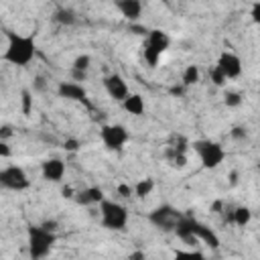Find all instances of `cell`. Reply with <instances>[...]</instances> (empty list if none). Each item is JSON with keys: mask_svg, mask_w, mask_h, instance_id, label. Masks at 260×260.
I'll return each instance as SVG.
<instances>
[{"mask_svg": "<svg viewBox=\"0 0 260 260\" xmlns=\"http://www.w3.org/2000/svg\"><path fill=\"white\" fill-rule=\"evenodd\" d=\"M37 55L35 35H22L8 30L6 32V49L2 53V61L12 67H28Z\"/></svg>", "mask_w": 260, "mask_h": 260, "instance_id": "obj_1", "label": "cell"}, {"mask_svg": "<svg viewBox=\"0 0 260 260\" xmlns=\"http://www.w3.org/2000/svg\"><path fill=\"white\" fill-rule=\"evenodd\" d=\"M57 242V234L43 225H28L26 230V252L30 260H45Z\"/></svg>", "mask_w": 260, "mask_h": 260, "instance_id": "obj_2", "label": "cell"}, {"mask_svg": "<svg viewBox=\"0 0 260 260\" xmlns=\"http://www.w3.org/2000/svg\"><path fill=\"white\" fill-rule=\"evenodd\" d=\"M98 207H100V223H102V228H106L110 232L126 230L130 213L122 203H118L114 199H104Z\"/></svg>", "mask_w": 260, "mask_h": 260, "instance_id": "obj_3", "label": "cell"}, {"mask_svg": "<svg viewBox=\"0 0 260 260\" xmlns=\"http://www.w3.org/2000/svg\"><path fill=\"white\" fill-rule=\"evenodd\" d=\"M191 146L197 152L201 167L207 169V171H215L225 160V148L219 142H215V140L201 138V140H195Z\"/></svg>", "mask_w": 260, "mask_h": 260, "instance_id": "obj_4", "label": "cell"}, {"mask_svg": "<svg viewBox=\"0 0 260 260\" xmlns=\"http://www.w3.org/2000/svg\"><path fill=\"white\" fill-rule=\"evenodd\" d=\"M181 217H183V213H181L177 207L169 205V203H162V205L154 207V209L148 213V221H150L156 230H160V232H173Z\"/></svg>", "mask_w": 260, "mask_h": 260, "instance_id": "obj_5", "label": "cell"}, {"mask_svg": "<svg viewBox=\"0 0 260 260\" xmlns=\"http://www.w3.org/2000/svg\"><path fill=\"white\" fill-rule=\"evenodd\" d=\"M100 140L108 150H122L130 140V132L124 124H104L100 128Z\"/></svg>", "mask_w": 260, "mask_h": 260, "instance_id": "obj_6", "label": "cell"}, {"mask_svg": "<svg viewBox=\"0 0 260 260\" xmlns=\"http://www.w3.org/2000/svg\"><path fill=\"white\" fill-rule=\"evenodd\" d=\"M30 187V179L26 171L18 165H8L0 169V189L6 191H24Z\"/></svg>", "mask_w": 260, "mask_h": 260, "instance_id": "obj_7", "label": "cell"}, {"mask_svg": "<svg viewBox=\"0 0 260 260\" xmlns=\"http://www.w3.org/2000/svg\"><path fill=\"white\" fill-rule=\"evenodd\" d=\"M215 67L221 71V75L228 81L230 79H238L242 75V69H244L242 59L234 51H221L219 57H217V61H215Z\"/></svg>", "mask_w": 260, "mask_h": 260, "instance_id": "obj_8", "label": "cell"}, {"mask_svg": "<svg viewBox=\"0 0 260 260\" xmlns=\"http://www.w3.org/2000/svg\"><path fill=\"white\" fill-rule=\"evenodd\" d=\"M104 89L108 93V98H112L114 102H124L126 95L130 93V87L126 83V79L120 75V73H110L104 77Z\"/></svg>", "mask_w": 260, "mask_h": 260, "instance_id": "obj_9", "label": "cell"}, {"mask_svg": "<svg viewBox=\"0 0 260 260\" xmlns=\"http://www.w3.org/2000/svg\"><path fill=\"white\" fill-rule=\"evenodd\" d=\"M65 171H67V165L59 156H51L41 162V177L47 183H61L65 177Z\"/></svg>", "mask_w": 260, "mask_h": 260, "instance_id": "obj_10", "label": "cell"}, {"mask_svg": "<svg viewBox=\"0 0 260 260\" xmlns=\"http://www.w3.org/2000/svg\"><path fill=\"white\" fill-rule=\"evenodd\" d=\"M191 234H193L195 242H203V244H205L207 248H211V250H217L219 244H221V240H219V236L215 234V230H211L207 223H203V221H199V219H193Z\"/></svg>", "mask_w": 260, "mask_h": 260, "instance_id": "obj_11", "label": "cell"}, {"mask_svg": "<svg viewBox=\"0 0 260 260\" xmlns=\"http://www.w3.org/2000/svg\"><path fill=\"white\" fill-rule=\"evenodd\" d=\"M57 93L63 100L69 102H85L87 100V89L83 87V83H75V81H59L57 85Z\"/></svg>", "mask_w": 260, "mask_h": 260, "instance_id": "obj_12", "label": "cell"}, {"mask_svg": "<svg viewBox=\"0 0 260 260\" xmlns=\"http://www.w3.org/2000/svg\"><path fill=\"white\" fill-rule=\"evenodd\" d=\"M144 45L156 51L158 55H162L171 47V35L162 28H148V35L144 37Z\"/></svg>", "mask_w": 260, "mask_h": 260, "instance_id": "obj_13", "label": "cell"}, {"mask_svg": "<svg viewBox=\"0 0 260 260\" xmlns=\"http://www.w3.org/2000/svg\"><path fill=\"white\" fill-rule=\"evenodd\" d=\"M116 8L122 14V18H126L132 24V22H136L142 16L144 4L140 0H116Z\"/></svg>", "mask_w": 260, "mask_h": 260, "instance_id": "obj_14", "label": "cell"}, {"mask_svg": "<svg viewBox=\"0 0 260 260\" xmlns=\"http://www.w3.org/2000/svg\"><path fill=\"white\" fill-rule=\"evenodd\" d=\"M104 199H106V195H104L102 187H95V185H93V187H85V189H81V191L75 193V201H77V205H83V207L100 205Z\"/></svg>", "mask_w": 260, "mask_h": 260, "instance_id": "obj_15", "label": "cell"}, {"mask_svg": "<svg viewBox=\"0 0 260 260\" xmlns=\"http://www.w3.org/2000/svg\"><path fill=\"white\" fill-rule=\"evenodd\" d=\"M122 108H124L126 114L138 118V116L144 114V110H146V102H144L142 93H134V91H130V93L126 95V100L122 102Z\"/></svg>", "mask_w": 260, "mask_h": 260, "instance_id": "obj_16", "label": "cell"}, {"mask_svg": "<svg viewBox=\"0 0 260 260\" xmlns=\"http://www.w3.org/2000/svg\"><path fill=\"white\" fill-rule=\"evenodd\" d=\"M236 228H246L250 221H252V209L248 205H238L230 211V217H228Z\"/></svg>", "mask_w": 260, "mask_h": 260, "instance_id": "obj_17", "label": "cell"}, {"mask_svg": "<svg viewBox=\"0 0 260 260\" xmlns=\"http://www.w3.org/2000/svg\"><path fill=\"white\" fill-rule=\"evenodd\" d=\"M199 81H201V69H199V65H195V63L187 65L183 69V73H181V85L187 89V87L197 85Z\"/></svg>", "mask_w": 260, "mask_h": 260, "instance_id": "obj_18", "label": "cell"}, {"mask_svg": "<svg viewBox=\"0 0 260 260\" xmlns=\"http://www.w3.org/2000/svg\"><path fill=\"white\" fill-rule=\"evenodd\" d=\"M154 179L152 177H142V179H138L134 185H132V195L134 197H138V199H146L152 191H154Z\"/></svg>", "mask_w": 260, "mask_h": 260, "instance_id": "obj_19", "label": "cell"}, {"mask_svg": "<svg viewBox=\"0 0 260 260\" xmlns=\"http://www.w3.org/2000/svg\"><path fill=\"white\" fill-rule=\"evenodd\" d=\"M53 20L59 22V24H63V26H71V24L77 22V16H75V12H73L71 8L61 6V8H57V10L53 12Z\"/></svg>", "mask_w": 260, "mask_h": 260, "instance_id": "obj_20", "label": "cell"}, {"mask_svg": "<svg viewBox=\"0 0 260 260\" xmlns=\"http://www.w3.org/2000/svg\"><path fill=\"white\" fill-rule=\"evenodd\" d=\"M171 260H207V258L199 250H175Z\"/></svg>", "mask_w": 260, "mask_h": 260, "instance_id": "obj_21", "label": "cell"}, {"mask_svg": "<svg viewBox=\"0 0 260 260\" xmlns=\"http://www.w3.org/2000/svg\"><path fill=\"white\" fill-rule=\"evenodd\" d=\"M89 67H91V57H89L87 53L77 55V57L73 59V63H71V69H75V71H83V73H87Z\"/></svg>", "mask_w": 260, "mask_h": 260, "instance_id": "obj_22", "label": "cell"}, {"mask_svg": "<svg viewBox=\"0 0 260 260\" xmlns=\"http://www.w3.org/2000/svg\"><path fill=\"white\" fill-rule=\"evenodd\" d=\"M242 102H244V95L240 91H232V89L223 91V104L228 108H238V106H242Z\"/></svg>", "mask_w": 260, "mask_h": 260, "instance_id": "obj_23", "label": "cell"}, {"mask_svg": "<svg viewBox=\"0 0 260 260\" xmlns=\"http://www.w3.org/2000/svg\"><path fill=\"white\" fill-rule=\"evenodd\" d=\"M142 57H144V61H146V65H148V67H156L162 55H158V53H156V51H152L150 47L142 45Z\"/></svg>", "mask_w": 260, "mask_h": 260, "instance_id": "obj_24", "label": "cell"}, {"mask_svg": "<svg viewBox=\"0 0 260 260\" xmlns=\"http://www.w3.org/2000/svg\"><path fill=\"white\" fill-rule=\"evenodd\" d=\"M20 108H22L24 116H28L32 112V91L30 89H22L20 91Z\"/></svg>", "mask_w": 260, "mask_h": 260, "instance_id": "obj_25", "label": "cell"}, {"mask_svg": "<svg viewBox=\"0 0 260 260\" xmlns=\"http://www.w3.org/2000/svg\"><path fill=\"white\" fill-rule=\"evenodd\" d=\"M209 79H211V83H213L215 87H225V85H228V79L221 75V71H219L217 67H213V69L209 71Z\"/></svg>", "mask_w": 260, "mask_h": 260, "instance_id": "obj_26", "label": "cell"}, {"mask_svg": "<svg viewBox=\"0 0 260 260\" xmlns=\"http://www.w3.org/2000/svg\"><path fill=\"white\" fill-rule=\"evenodd\" d=\"M63 148H65V152H77V150L81 148V142H79L77 138H67V140L63 142Z\"/></svg>", "mask_w": 260, "mask_h": 260, "instance_id": "obj_27", "label": "cell"}, {"mask_svg": "<svg viewBox=\"0 0 260 260\" xmlns=\"http://www.w3.org/2000/svg\"><path fill=\"white\" fill-rule=\"evenodd\" d=\"M230 136H232V138H236V140H244V138L248 136V132H246V128H244V126H234V128L230 130Z\"/></svg>", "mask_w": 260, "mask_h": 260, "instance_id": "obj_28", "label": "cell"}, {"mask_svg": "<svg viewBox=\"0 0 260 260\" xmlns=\"http://www.w3.org/2000/svg\"><path fill=\"white\" fill-rule=\"evenodd\" d=\"M12 134H14V130H12V126H8V124H2V126H0V140H4V142H8V140L12 138Z\"/></svg>", "mask_w": 260, "mask_h": 260, "instance_id": "obj_29", "label": "cell"}, {"mask_svg": "<svg viewBox=\"0 0 260 260\" xmlns=\"http://www.w3.org/2000/svg\"><path fill=\"white\" fill-rule=\"evenodd\" d=\"M10 156H12V146H10V142L0 140V158H10Z\"/></svg>", "mask_w": 260, "mask_h": 260, "instance_id": "obj_30", "label": "cell"}, {"mask_svg": "<svg viewBox=\"0 0 260 260\" xmlns=\"http://www.w3.org/2000/svg\"><path fill=\"white\" fill-rule=\"evenodd\" d=\"M128 30H130V32H134V35H142V37H146V35H148V28H146V26H142V24H136V22H132V24L128 26Z\"/></svg>", "mask_w": 260, "mask_h": 260, "instance_id": "obj_31", "label": "cell"}, {"mask_svg": "<svg viewBox=\"0 0 260 260\" xmlns=\"http://www.w3.org/2000/svg\"><path fill=\"white\" fill-rule=\"evenodd\" d=\"M45 89H47V81H45V77H37V79L32 81V91L43 93Z\"/></svg>", "mask_w": 260, "mask_h": 260, "instance_id": "obj_32", "label": "cell"}, {"mask_svg": "<svg viewBox=\"0 0 260 260\" xmlns=\"http://www.w3.org/2000/svg\"><path fill=\"white\" fill-rule=\"evenodd\" d=\"M116 191H118V195H122V197H130V195H132V185L120 183V185L116 187Z\"/></svg>", "mask_w": 260, "mask_h": 260, "instance_id": "obj_33", "label": "cell"}, {"mask_svg": "<svg viewBox=\"0 0 260 260\" xmlns=\"http://www.w3.org/2000/svg\"><path fill=\"white\" fill-rule=\"evenodd\" d=\"M250 16H252V20L258 24L260 22V2H254L252 4V10H250Z\"/></svg>", "mask_w": 260, "mask_h": 260, "instance_id": "obj_34", "label": "cell"}, {"mask_svg": "<svg viewBox=\"0 0 260 260\" xmlns=\"http://www.w3.org/2000/svg\"><path fill=\"white\" fill-rule=\"evenodd\" d=\"M41 225H43L45 230H49V232H55V230H57V221H55V219H47V221H43Z\"/></svg>", "mask_w": 260, "mask_h": 260, "instance_id": "obj_35", "label": "cell"}, {"mask_svg": "<svg viewBox=\"0 0 260 260\" xmlns=\"http://www.w3.org/2000/svg\"><path fill=\"white\" fill-rule=\"evenodd\" d=\"M171 93H173V95H183V93H185V87H183L181 83H177V85L171 87Z\"/></svg>", "mask_w": 260, "mask_h": 260, "instance_id": "obj_36", "label": "cell"}, {"mask_svg": "<svg viewBox=\"0 0 260 260\" xmlns=\"http://www.w3.org/2000/svg\"><path fill=\"white\" fill-rule=\"evenodd\" d=\"M128 260H146V256H144V252L136 250V252H132V254L128 256Z\"/></svg>", "mask_w": 260, "mask_h": 260, "instance_id": "obj_37", "label": "cell"}]
</instances>
